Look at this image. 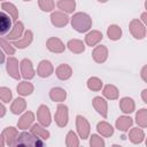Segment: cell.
<instances>
[{
  "instance_id": "obj_1",
  "label": "cell",
  "mask_w": 147,
  "mask_h": 147,
  "mask_svg": "<svg viewBox=\"0 0 147 147\" xmlns=\"http://www.w3.org/2000/svg\"><path fill=\"white\" fill-rule=\"evenodd\" d=\"M71 25L78 32H86L92 26V18L86 13H76L71 17Z\"/></svg>"
},
{
  "instance_id": "obj_2",
  "label": "cell",
  "mask_w": 147,
  "mask_h": 147,
  "mask_svg": "<svg viewBox=\"0 0 147 147\" xmlns=\"http://www.w3.org/2000/svg\"><path fill=\"white\" fill-rule=\"evenodd\" d=\"M15 146H32V147H38V146H44V142L40 140V138L33 136L31 132H22L21 134L17 136V140L15 142Z\"/></svg>"
},
{
  "instance_id": "obj_3",
  "label": "cell",
  "mask_w": 147,
  "mask_h": 147,
  "mask_svg": "<svg viewBox=\"0 0 147 147\" xmlns=\"http://www.w3.org/2000/svg\"><path fill=\"white\" fill-rule=\"evenodd\" d=\"M55 123L57 124V126L60 127H64L68 124V118H69V114H68V107L63 103L57 105L56 108V113H55Z\"/></svg>"
},
{
  "instance_id": "obj_4",
  "label": "cell",
  "mask_w": 147,
  "mask_h": 147,
  "mask_svg": "<svg viewBox=\"0 0 147 147\" xmlns=\"http://www.w3.org/2000/svg\"><path fill=\"white\" fill-rule=\"evenodd\" d=\"M76 127H77V132H78V134L82 139H87L88 138L91 127H90V124H88L87 119L84 116L78 115L76 117Z\"/></svg>"
},
{
  "instance_id": "obj_5",
  "label": "cell",
  "mask_w": 147,
  "mask_h": 147,
  "mask_svg": "<svg viewBox=\"0 0 147 147\" xmlns=\"http://www.w3.org/2000/svg\"><path fill=\"white\" fill-rule=\"evenodd\" d=\"M130 32L136 39H144L146 36V28L139 20L134 18L130 22Z\"/></svg>"
},
{
  "instance_id": "obj_6",
  "label": "cell",
  "mask_w": 147,
  "mask_h": 147,
  "mask_svg": "<svg viewBox=\"0 0 147 147\" xmlns=\"http://www.w3.org/2000/svg\"><path fill=\"white\" fill-rule=\"evenodd\" d=\"M37 118H38L39 123L45 127L51 124V113H49V109L47 106H45V105L39 106V108L37 110Z\"/></svg>"
},
{
  "instance_id": "obj_7",
  "label": "cell",
  "mask_w": 147,
  "mask_h": 147,
  "mask_svg": "<svg viewBox=\"0 0 147 147\" xmlns=\"http://www.w3.org/2000/svg\"><path fill=\"white\" fill-rule=\"evenodd\" d=\"M18 61L14 57V56H9L7 59V72L10 77H13L14 79H20L21 78V75H20V71H18Z\"/></svg>"
},
{
  "instance_id": "obj_8",
  "label": "cell",
  "mask_w": 147,
  "mask_h": 147,
  "mask_svg": "<svg viewBox=\"0 0 147 147\" xmlns=\"http://www.w3.org/2000/svg\"><path fill=\"white\" fill-rule=\"evenodd\" d=\"M51 21H52V24L54 26L62 28V26H64V25L68 24L69 17L63 11H53L52 15H51Z\"/></svg>"
},
{
  "instance_id": "obj_9",
  "label": "cell",
  "mask_w": 147,
  "mask_h": 147,
  "mask_svg": "<svg viewBox=\"0 0 147 147\" xmlns=\"http://www.w3.org/2000/svg\"><path fill=\"white\" fill-rule=\"evenodd\" d=\"M46 46H47L48 51H51L53 53H63L65 49L64 44L61 41V39H59L56 37L48 38V40L46 41Z\"/></svg>"
},
{
  "instance_id": "obj_10",
  "label": "cell",
  "mask_w": 147,
  "mask_h": 147,
  "mask_svg": "<svg viewBox=\"0 0 147 147\" xmlns=\"http://www.w3.org/2000/svg\"><path fill=\"white\" fill-rule=\"evenodd\" d=\"M92 103H93L94 109H95L103 118H106L107 115H108V105H107V101H106L103 98H101V96H95V98L93 99Z\"/></svg>"
},
{
  "instance_id": "obj_11",
  "label": "cell",
  "mask_w": 147,
  "mask_h": 147,
  "mask_svg": "<svg viewBox=\"0 0 147 147\" xmlns=\"http://www.w3.org/2000/svg\"><path fill=\"white\" fill-rule=\"evenodd\" d=\"M21 74L25 79H32L34 77V70L32 67V62L29 59H23L21 62Z\"/></svg>"
},
{
  "instance_id": "obj_12",
  "label": "cell",
  "mask_w": 147,
  "mask_h": 147,
  "mask_svg": "<svg viewBox=\"0 0 147 147\" xmlns=\"http://www.w3.org/2000/svg\"><path fill=\"white\" fill-rule=\"evenodd\" d=\"M92 56H93V60L96 62V63H103L107 57H108V49L106 46L103 45H99L96 46L93 52H92Z\"/></svg>"
},
{
  "instance_id": "obj_13",
  "label": "cell",
  "mask_w": 147,
  "mask_h": 147,
  "mask_svg": "<svg viewBox=\"0 0 147 147\" xmlns=\"http://www.w3.org/2000/svg\"><path fill=\"white\" fill-rule=\"evenodd\" d=\"M54 71V68L52 65V63L47 60H42L40 61L38 68H37V74L38 76L42 77V78H46V77H49Z\"/></svg>"
},
{
  "instance_id": "obj_14",
  "label": "cell",
  "mask_w": 147,
  "mask_h": 147,
  "mask_svg": "<svg viewBox=\"0 0 147 147\" xmlns=\"http://www.w3.org/2000/svg\"><path fill=\"white\" fill-rule=\"evenodd\" d=\"M32 39H33V33L31 30H26L24 32V36L23 38L18 39V40H13V46L17 47V48H25L28 47L31 42H32Z\"/></svg>"
},
{
  "instance_id": "obj_15",
  "label": "cell",
  "mask_w": 147,
  "mask_h": 147,
  "mask_svg": "<svg viewBox=\"0 0 147 147\" xmlns=\"http://www.w3.org/2000/svg\"><path fill=\"white\" fill-rule=\"evenodd\" d=\"M2 136L7 142L8 146H15V142L17 140V136H18V132L15 127L13 126H9V127H6L3 131H2Z\"/></svg>"
},
{
  "instance_id": "obj_16",
  "label": "cell",
  "mask_w": 147,
  "mask_h": 147,
  "mask_svg": "<svg viewBox=\"0 0 147 147\" xmlns=\"http://www.w3.org/2000/svg\"><path fill=\"white\" fill-rule=\"evenodd\" d=\"M34 121V115L32 111H26L25 114H23L21 116V118L18 119L17 122V126L18 129L21 130H25V129H29L31 126V124L33 123Z\"/></svg>"
},
{
  "instance_id": "obj_17",
  "label": "cell",
  "mask_w": 147,
  "mask_h": 147,
  "mask_svg": "<svg viewBox=\"0 0 147 147\" xmlns=\"http://www.w3.org/2000/svg\"><path fill=\"white\" fill-rule=\"evenodd\" d=\"M11 18L3 11H0V36L6 34L11 29Z\"/></svg>"
},
{
  "instance_id": "obj_18",
  "label": "cell",
  "mask_w": 147,
  "mask_h": 147,
  "mask_svg": "<svg viewBox=\"0 0 147 147\" xmlns=\"http://www.w3.org/2000/svg\"><path fill=\"white\" fill-rule=\"evenodd\" d=\"M23 31H24V25L22 22H15V25L11 28V31L8 33L7 36V40H16L18 39L20 37H22L23 34Z\"/></svg>"
},
{
  "instance_id": "obj_19",
  "label": "cell",
  "mask_w": 147,
  "mask_h": 147,
  "mask_svg": "<svg viewBox=\"0 0 147 147\" xmlns=\"http://www.w3.org/2000/svg\"><path fill=\"white\" fill-rule=\"evenodd\" d=\"M56 76L59 79L61 80H67L71 77L72 75V69L70 68V65L68 64H60L57 68H56Z\"/></svg>"
},
{
  "instance_id": "obj_20",
  "label": "cell",
  "mask_w": 147,
  "mask_h": 147,
  "mask_svg": "<svg viewBox=\"0 0 147 147\" xmlns=\"http://www.w3.org/2000/svg\"><path fill=\"white\" fill-rule=\"evenodd\" d=\"M102 39V33L98 30H94V31H91L86 34L85 37V42L88 45V46H95L100 40Z\"/></svg>"
},
{
  "instance_id": "obj_21",
  "label": "cell",
  "mask_w": 147,
  "mask_h": 147,
  "mask_svg": "<svg viewBox=\"0 0 147 147\" xmlns=\"http://www.w3.org/2000/svg\"><path fill=\"white\" fill-rule=\"evenodd\" d=\"M49 98L55 102H61L67 98V92L61 87H53L49 91Z\"/></svg>"
},
{
  "instance_id": "obj_22",
  "label": "cell",
  "mask_w": 147,
  "mask_h": 147,
  "mask_svg": "<svg viewBox=\"0 0 147 147\" xmlns=\"http://www.w3.org/2000/svg\"><path fill=\"white\" fill-rule=\"evenodd\" d=\"M1 7L6 13L9 14L11 21H14V22L17 21V18H18V9L16 8V6L14 3H11V2H2Z\"/></svg>"
},
{
  "instance_id": "obj_23",
  "label": "cell",
  "mask_w": 147,
  "mask_h": 147,
  "mask_svg": "<svg viewBox=\"0 0 147 147\" xmlns=\"http://www.w3.org/2000/svg\"><path fill=\"white\" fill-rule=\"evenodd\" d=\"M96 130H98V132H99L101 136H103V137H106V138L111 137L113 133H114L113 126H111L109 123H107V122H99L98 125H96Z\"/></svg>"
},
{
  "instance_id": "obj_24",
  "label": "cell",
  "mask_w": 147,
  "mask_h": 147,
  "mask_svg": "<svg viewBox=\"0 0 147 147\" xmlns=\"http://www.w3.org/2000/svg\"><path fill=\"white\" fill-rule=\"evenodd\" d=\"M25 108H26V102H25V100L22 99V98H17V99H15V100L13 101L11 107H10V110H11L13 114L18 115V114H21L22 111H24Z\"/></svg>"
},
{
  "instance_id": "obj_25",
  "label": "cell",
  "mask_w": 147,
  "mask_h": 147,
  "mask_svg": "<svg viewBox=\"0 0 147 147\" xmlns=\"http://www.w3.org/2000/svg\"><path fill=\"white\" fill-rule=\"evenodd\" d=\"M132 123H133V121H132L131 117H129V116H121L116 121V127L119 131H127L129 127H131Z\"/></svg>"
},
{
  "instance_id": "obj_26",
  "label": "cell",
  "mask_w": 147,
  "mask_h": 147,
  "mask_svg": "<svg viewBox=\"0 0 147 147\" xmlns=\"http://www.w3.org/2000/svg\"><path fill=\"white\" fill-rule=\"evenodd\" d=\"M31 133L40 139H44V140H47L49 138V132L42 126V125H39V124H34L32 125L31 127Z\"/></svg>"
},
{
  "instance_id": "obj_27",
  "label": "cell",
  "mask_w": 147,
  "mask_h": 147,
  "mask_svg": "<svg viewBox=\"0 0 147 147\" xmlns=\"http://www.w3.org/2000/svg\"><path fill=\"white\" fill-rule=\"evenodd\" d=\"M129 138H130L131 142H133V144H140L144 140V138H145V133H144V131L141 129L133 127L129 132Z\"/></svg>"
},
{
  "instance_id": "obj_28",
  "label": "cell",
  "mask_w": 147,
  "mask_h": 147,
  "mask_svg": "<svg viewBox=\"0 0 147 147\" xmlns=\"http://www.w3.org/2000/svg\"><path fill=\"white\" fill-rule=\"evenodd\" d=\"M67 46H68V48L72 53H76V54L83 53L84 49H85V46H84L83 41L79 40V39H71V40H69L68 44H67Z\"/></svg>"
},
{
  "instance_id": "obj_29",
  "label": "cell",
  "mask_w": 147,
  "mask_h": 147,
  "mask_svg": "<svg viewBox=\"0 0 147 147\" xmlns=\"http://www.w3.org/2000/svg\"><path fill=\"white\" fill-rule=\"evenodd\" d=\"M134 101L131 99V98H123V99H121V101H119V108L122 109V111L123 113H125V114H130V113H132L133 110H134Z\"/></svg>"
},
{
  "instance_id": "obj_30",
  "label": "cell",
  "mask_w": 147,
  "mask_h": 147,
  "mask_svg": "<svg viewBox=\"0 0 147 147\" xmlns=\"http://www.w3.org/2000/svg\"><path fill=\"white\" fill-rule=\"evenodd\" d=\"M16 90H17V93L20 95H23V96L30 95L33 92V85L31 83H29V82H22V83H20L17 85Z\"/></svg>"
},
{
  "instance_id": "obj_31",
  "label": "cell",
  "mask_w": 147,
  "mask_h": 147,
  "mask_svg": "<svg viewBox=\"0 0 147 147\" xmlns=\"http://www.w3.org/2000/svg\"><path fill=\"white\" fill-rule=\"evenodd\" d=\"M57 7L65 13H72L76 8V1L75 0H59Z\"/></svg>"
},
{
  "instance_id": "obj_32",
  "label": "cell",
  "mask_w": 147,
  "mask_h": 147,
  "mask_svg": "<svg viewBox=\"0 0 147 147\" xmlns=\"http://www.w3.org/2000/svg\"><path fill=\"white\" fill-rule=\"evenodd\" d=\"M102 94L107 98V99H110V100H116L118 98V90L116 86L114 85H106L103 87V91H102Z\"/></svg>"
},
{
  "instance_id": "obj_33",
  "label": "cell",
  "mask_w": 147,
  "mask_h": 147,
  "mask_svg": "<svg viewBox=\"0 0 147 147\" xmlns=\"http://www.w3.org/2000/svg\"><path fill=\"white\" fill-rule=\"evenodd\" d=\"M136 122L140 127H146L147 126V109L141 108L138 110L136 114Z\"/></svg>"
},
{
  "instance_id": "obj_34",
  "label": "cell",
  "mask_w": 147,
  "mask_h": 147,
  "mask_svg": "<svg viewBox=\"0 0 147 147\" xmlns=\"http://www.w3.org/2000/svg\"><path fill=\"white\" fill-rule=\"evenodd\" d=\"M107 34H108L109 39H111V40H118L121 38V36H122V29L118 25L113 24V25H110L108 28Z\"/></svg>"
},
{
  "instance_id": "obj_35",
  "label": "cell",
  "mask_w": 147,
  "mask_h": 147,
  "mask_svg": "<svg viewBox=\"0 0 147 147\" xmlns=\"http://www.w3.org/2000/svg\"><path fill=\"white\" fill-rule=\"evenodd\" d=\"M87 87L91 91H95V92L96 91H100L101 87H102V82L98 77H91L87 80Z\"/></svg>"
},
{
  "instance_id": "obj_36",
  "label": "cell",
  "mask_w": 147,
  "mask_h": 147,
  "mask_svg": "<svg viewBox=\"0 0 147 147\" xmlns=\"http://www.w3.org/2000/svg\"><path fill=\"white\" fill-rule=\"evenodd\" d=\"M65 145L68 147H77L79 145L78 138L76 136V133L74 131H69L67 137H65Z\"/></svg>"
},
{
  "instance_id": "obj_37",
  "label": "cell",
  "mask_w": 147,
  "mask_h": 147,
  "mask_svg": "<svg viewBox=\"0 0 147 147\" xmlns=\"http://www.w3.org/2000/svg\"><path fill=\"white\" fill-rule=\"evenodd\" d=\"M0 46L3 48V51H5L8 55H14V54H15V48H14V46L10 45L7 39L0 38Z\"/></svg>"
},
{
  "instance_id": "obj_38",
  "label": "cell",
  "mask_w": 147,
  "mask_h": 147,
  "mask_svg": "<svg viewBox=\"0 0 147 147\" xmlns=\"http://www.w3.org/2000/svg\"><path fill=\"white\" fill-rule=\"evenodd\" d=\"M38 5L42 11H51L52 9H54L53 0H38Z\"/></svg>"
},
{
  "instance_id": "obj_39",
  "label": "cell",
  "mask_w": 147,
  "mask_h": 147,
  "mask_svg": "<svg viewBox=\"0 0 147 147\" xmlns=\"http://www.w3.org/2000/svg\"><path fill=\"white\" fill-rule=\"evenodd\" d=\"M13 98V94H11V91L7 87H0V99L3 101V102H9Z\"/></svg>"
},
{
  "instance_id": "obj_40",
  "label": "cell",
  "mask_w": 147,
  "mask_h": 147,
  "mask_svg": "<svg viewBox=\"0 0 147 147\" xmlns=\"http://www.w3.org/2000/svg\"><path fill=\"white\" fill-rule=\"evenodd\" d=\"M90 145L92 147H103L105 146V141L101 137L96 136V134H92L91 139H90Z\"/></svg>"
},
{
  "instance_id": "obj_41",
  "label": "cell",
  "mask_w": 147,
  "mask_h": 147,
  "mask_svg": "<svg viewBox=\"0 0 147 147\" xmlns=\"http://www.w3.org/2000/svg\"><path fill=\"white\" fill-rule=\"evenodd\" d=\"M5 114H6V108H5V106L0 102V117H3Z\"/></svg>"
},
{
  "instance_id": "obj_42",
  "label": "cell",
  "mask_w": 147,
  "mask_h": 147,
  "mask_svg": "<svg viewBox=\"0 0 147 147\" xmlns=\"http://www.w3.org/2000/svg\"><path fill=\"white\" fill-rule=\"evenodd\" d=\"M146 70H147V67L145 65V67L142 68V70H141V77H142L144 82H146V80H147V77H146Z\"/></svg>"
},
{
  "instance_id": "obj_43",
  "label": "cell",
  "mask_w": 147,
  "mask_h": 147,
  "mask_svg": "<svg viewBox=\"0 0 147 147\" xmlns=\"http://www.w3.org/2000/svg\"><path fill=\"white\" fill-rule=\"evenodd\" d=\"M141 96H142V100H144V102H145V103H147V90H144V91H142V94H141Z\"/></svg>"
},
{
  "instance_id": "obj_44",
  "label": "cell",
  "mask_w": 147,
  "mask_h": 147,
  "mask_svg": "<svg viewBox=\"0 0 147 147\" xmlns=\"http://www.w3.org/2000/svg\"><path fill=\"white\" fill-rule=\"evenodd\" d=\"M5 145V138L2 134H0V147H2Z\"/></svg>"
},
{
  "instance_id": "obj_45",
  "label": "cell",
  "mask_w": 147,
  "mask_h": 147,
  "mask_svg": "<svg viewBox=\"0 0 147 147\" xmlns=\"http://www.w3.org/2000/svg\"><path fill=\"white\" fill-rule=\"evenodd\" d=\"M146 17H147V14H146V13H144V14L141 15V21H142L144 23H146V22H147V18H146Z\"/></svg>"
},
{
  "instance_id": "obj_46",
  "label": "cell",
  "mask_w": 147,
  "mask_h": 147,
  "mask_svg": "<svg viewBox=\"0 0 147 147\" xmlns=\"http://www.w3.org/2000/svg\"><path fill=\"white\" fill-rule=\"evenodd\" d=\"M3 61H5V55H3V53H2L1 49H0V64H1Z\"/></svg>"
},
{
  "instance_id": "obj_47",
  "label": "cell",
  "mask_w": 147,
  "mask_h": 147,
  "mask_svg": "<svg viewBox=\"0 0 147 147\" xmlns=\"http://www.w3.org/2000/svg\"><path fill=\"white\" fill-rule=\"evenodd\" d=\"M98 1H99V2H107L108 0H98Z\"/></svg>"
},
{
  "instance_id": "obj_48",
  "label": "cell",
  "mask_w": 147,
  "mask_h": 147,
  "mask_svg": "<svg viewBox=\"0 0 147 147\" xmlns=\"http://www.w3.org/2000/svg\"><path fill=\"white\" fill-rule=\"evenodd\" d=\"M24 1H31V0H24Z\"/></svg>"
},
{
  "instance_id": "obj_49",
  "label": "cell",
  "mask_w": 147,
  "mask_h": 147,
  "mask_svg": "<svg viewBox=\"0 0 147 147\" xmlns=\"http://www.w3.org/2000/svg\"><path fill=\"white\" fill-rule=\"evenodd\" d=\"M0 1H3V0H0Z\"/></svg>"
}]
</instances>
